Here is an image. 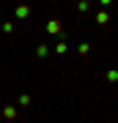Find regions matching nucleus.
Returning <instances> with one entry per match:
<instances>
[{
    "label": "nucleus",
    "instance_id": "1",
    "mask_svg": "<svg viewBox=\"0 0 118 123\" xmlns=\"http://www.w3.org/2000/svg\"><path fill=\"white\" fill-rule=\"evenodd\" d=\"M107 79H110V82H118V71H115V68L107 71Z\"/></svg>",
    "mask_w": 118,
    "mask_h": 123
}]
</instances>
